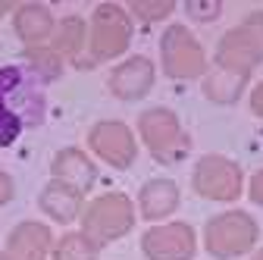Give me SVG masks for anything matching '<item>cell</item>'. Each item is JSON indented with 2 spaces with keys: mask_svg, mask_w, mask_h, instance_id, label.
<instances>
[{
  "mask_svg": "<svg viewBox=\"0 0 263 260\" xmlns=\"http://www.w3.org/2000/svg\"><path fill=\"white\" fill-rule=\"evenodd\" d=\"M251 201L263 207V170H260V173L251 179Z\"/></svg>",
  "mask_w": 263,
  "mask_h": 260,
  "instance_id": "obj_23",
  "label": "cell"
},
{
  "mask_svg": "<svg viewBox=\"0 0 263 260\" xmlns=\"http://www.w3.org/2000/svg\"><path fill=\"white\" fill-rule=\"evenodd\" d=\"M132 222H135V207L125 194H104L88 204L85 216H82V235L91 242V245H107L113 238H122Z\"/></svg>",
  "mask_w": 263,
  "mask_h": 260,
  "instance_id": "obj_3",
  "label": "cell"
},
{
  "mask_svg": "<svg viewBox=\"0 0 263 260\" xmlns=\"http://www.w3.org/2000/svg\"><path fill=\"white\" fill-rule=\"evenodd\" d=\"M7 10H13V7H10V4H0V16H4Z\"/></svg>",
  "mask_w": 263,
  "mask_h": 260,
  "instance_id": "obj_26",
  "label": "cell"
},
{
  "mask_svg": "<svg viewBox=\"0 0 263 260\" xmlns=\"http://www.w3.org/2000/svg\"><path fill=\"white\" fill-rule=\"evenodd\" d=\"M53 260H97V245H91L85 235H63Z\"/></svg>",
  "mask_w": 263,
  "mask_h": 260,
  "instance_id": "obj_19",
  "label": "cell"
},
{
  "mask_svg": "<svg viewBox=\"0 0 263 260\" xmlns=\"http://www.w3.org/2000/svg\"><path fill=\"white\" fill-rule=\"evenodd\" d=\"M179 207V188L170 179H154L141 188V216L144 219H163Z\"/></svg>",
  "mask_w": 263,
  "mask_h": 260,
  "instance_id": "obj_15",
  "label": "cell"
},
{
  "mask_svg": "<svg viewBox=\"0 0 263 260\" xmlns=\"http://www.w3.org/2000/svg\"><path fill=\"white\" fill-rule=\"evenodd\" d=\"M41 210L57 219V222H72L82 210V191H76L72 185H66L60 179H53L44 191H41V198H38Z\"/></svg>",
  "mask_w": 263,
  "mask_h": 260,
  "instance_id": "obj_13",
  "label": "cell"
},
{
  "mask_svg": "<svg viewBox=\"0 0 263 260\" xmlns=\"http://www.w3.org/2000/svg\"><path fill=\"white\" fill-rule=\"evenodd\" d=\"M41 76L22 66V63H10L0 66V101L10 107V113L22 125H38L44 119V88Z\"/></svg>",
  "mask_w": 263,
  "mask_h": 260,
  "instance_id": "obj_1",
  "label": "cell"
},
{
  "mask_svg": "<svg viewBox=\"0 0 263 260\" xmlns=\"http://www.w3.org/2000/svg\"><path fill=\"white\" fill-rule=\"evenodd\" d=\"M128 10L135 13L138 19H144V22H157L163 16H170L176 10V4H173V0H157V4H151V0H132Z\"/></svg>",
  "mask_w": 263,
  "mask_h": 260,
  "instance_id": "obj_20",
  "label": "cell"
},
{
  "mask_svg": "<svg viewBox=\"0 0 263 260\" xmlns=\"http://www.w3.org/2000/svg\"><path fill=\"white\" fill-rule=\"evenodd\" d=\"M53 176L66 185H72L76 191H85L94 185V163L82 151H60L53 157Z\"/></svg>",
  "mask_w": 263,
  "mask_h": 260,
  "instance_id": "obj_14",
  "label": "cell"
},
{
  "mask_svg": "<svg viewBox=\"0 0 263 260\" xmlns=\"http://www.w3.org/2000/svg\"><path fill=\"white\" fill-rule=\"evenodd\" d=\"M88 144L97 157H104L116 170H128L138 157L135 135H132L128 125H122V122H97L88 132Z\"/></svg>",
  "mask_w": 263,
  "mask_h": 260,
  "instance_id": "obj_10",
  "label": "cell"
},
{
  "mask_svg": "<svg viewBox=\"0 0 263 260\" xmlns=\"http://www.w3.org/2000/svg\"><path fill=\"white\" fill-rule=\"evenodd\" d=\"M163 72L173 79H197L207 72V53L185 25H170L160 41Z\"/></svg>",
  "mask_w": 263,
  "mask_h": 260,
  "instance_id": "obj_6",
  "label": "cell"
},
{
  "mask_svg": "<svg viewBox=\"0 0 263 260\" xmlns=\"http://www.w3.org/2000/svg\"><path fill=\"white\" fill-rule=\"evenodd\" d=\"M241 182L245 179H241L238 163H232L229 157H219V154L201 157L191 176L194 191L207 201H235L241 194Z\"/></svg>",
  "mask_w": 263,
  "mask_h": 260,
  "instance_id": "obj_8",
  "label": "cell"
},
{
  "mask_svg": "<svg viewBox=\"0 0 263 260\" xmlns=\"http://www.w3.org/2000/svg\"><path fill=\"white\" fill-rule=\"evenodd\" d=\"M82 44H85V19L66 16L60 35L53 38V50H57V53H76Z\"/></svg>",
  "mask_w": 263,
  "mask_h": 260,
  "instance_id": "obj_18",
  "label": "cell"
},
{
  "mask_svg": "<svg viewBox=\"0 0 263 260\" xmlns=\"http://www.w3.org/2000/svg\"><path fill=\"white\" fill-rule=\"evenodd\" d=\"M138 132H141L144 144L151 147V154L157 160H163V163H176V160H182L188 154V147H191L179 116L173 110H166V107L147 110L138 119Z\"/></svg>",
  "mask_w": 263,
  "mask_h": 260,
  "instance_id": "obj_5",
  "label": "cell"
},
{
  "mask_svg": "<svg viewBox=\"0 0 263 260\" xmlns=\"http://www.w3.org/2000/svg\"><path fill=\"white\" fill-rule=\"evenodd\" d=\"M132 19L116 4H101L91 16V60H113L128 47Z\"/></svg>",
  "mask_w": 263,
  "mask_h": 260,
  "instance_id": "obj_7",
  "label": "cell"
},
{
  "mask_svg": "<svg viewBox=\"0 0 263 260\" xmlns=\"http://www.w3.org/2000/svg\"><path fill=\"white\" fill-rule=\"evenodd\" d=\"M260 238V226L245 213V210H229V213H219L207 222L204 229V248L219 257V260H229V257H241L248 254Z\"/></svg>",
  "mask_w": 263,
  "mask_h": 260,
  "instance_id": "obj_4",
  "label": "cell"
},
{
  "mask_svg": "<svg viewBox=\"0 0 263 260\" xmlns=\"http://www.w3.org/2000/svg\"><path fill=\"white\" fill-rule=\"evenodd\" d=\"M251 110H254L257 116H263V82L251 91Z\"/></svg>",
  "mask_w": 263,
  "mask_h": 260,
  "instance_id": "obj_25",
  "label": "cell"
},
{
  "mask_svg": "<svg viewBox=\"0 0 263 260\" xmlns=\"http://www.w3.org/2000/svg\"><path fill=\"white\" fill-rule=\"evenodd\" d=\"M144 257L147 260H191L197 245H194V229L188 222H166L154 226L141 238Z\"/></svg>",
  "mask_w": 263,
  "mask_h": 260,
  "instance_id": "obj_9",
  "label": "cell"
},
{
  "mask_svg": "<svg viewBox=\"0 0 263 260\" xmlns=\"http://www.w3.org/2000/svg\"><path fill=\"white\" fill-rule=\"evenodd\" d=\"M53 31V16L47 7H38V4H25L16 10V35L25 41V44H44Z\"/></svg>",
  "mask_w": 263,
  "mask_h": 260,
  "instance_id": "obj_16",
  "label": "cell"
},
{
  "mask_svg": "<svg viewBox=\"0 0 263 260\" xmlns=\"http://www.w3.org/2000/svg\"><path fill=\"white\" fill-rule=\"evenodd\" d=\"M50 248V229L41 222H22L10 232L0 260H44Z\"/></svg>",
  "mask_w": 263,
  "mask_h": 260,
  "instance_id": "obj_11",
  "label": "cell"
},
{
  "mask_svg": "<svg viewBox=\"0 0 263 260\" xmlns=\"http://www.w3.org/2000/svg\"><path fill=\"white\" fill-rule=\"evenodd\" d=\"M251 260H263V251H257V254H254V257H251Z\"/></svg>",
  "mask_w": 263,
  "mask_h": 260,
  "instance_id": "obj_27",
  "label": "cell"
},
{
  "mask_svg": "<svg viewBox=\"0 0 263 260\" xmlns=\"http://www.w3.org/2000/svg\"><path fill=\"white\" fill-rule=\"evenodd\" d=\"M154 85V66L144 57H132L122 66L113 69L110 76V91L122 101H135V97H144Z\"/></svg>",
  "mask_w": 263,
  "mask_h": 260,
  "instance_id": "obj_12",
  "label": "cell"
},
{
  "mask_svg": "<svg viewBox=\"0 0 263 260\" xmlns=\"http://www.w3.org/2000/svg\"><path fill=\"white\" fill-rule=\"evenodd\" d=\"M22 122L10 113V107L4 104V101H0V147H7V144H13L19 135H22Z\"/></svg>",
  "mask_w": 263,
  "mask_h": 260,
  "instance_id": "obj_21",
  "label": "cell"
},
{
  "mask_svg": "<svg viewBox=\"0 0 263 260\" xmlns=\"http://www.w3.org/2000/svg\"><path fill=\"white\" fill-rule=\"evenodd\" d=\"M10 198H13V179L0 170V204H7Z\"/></svg>",
  "mask_w": 263,
  "mask_h": 260,
  "instance_id": "obj_24",
  "label": "cell"
},
{
  "mask_svg": "<svg viewBox=\"0 0 263 260\" xmlns=\"http://www.w3.org/2000/svg\"><path fill=\"white\" fill-rule=\"evenodd\" d=\"M260 60H263V10L245 16L241 25L222 35L216 47V69L251 76Z\"/></svg>",
  "mask_w": 263,
  "mask_h": 260,
  "instance_id": "obj_2",
  "label": "cell"
},
{
  "mask_svg": "<svg viewBox=\"0 0 263 260\" xmlns=\"http://www.w3.org/2000/svg\"><path fill=\"white\" fill-rule=\"evenodd\" d=\"M219 10H222V4H216V0H207V4H188L185 7V13L191 16V19H201V22H210V19H216L219 16Z\"/></svg>",
  "mask_w": 263,
  "mask_h": 260,
  "instance_id": "obj_22",
  "label": "cell"
},
{
  "mask_svg": "<svg viewBox=\"0 0 263 260\" xmlns=\"http://www.w3.org/2000/svg\"><path fill=\"white\" fill-rule=\"evenodd\" d=\"M251 76L241 72H226V69H213V76L204 79V94L210 97L213 104H235L238 94L245 91Z\"/></svg>",
  "mask_w": 263,
  "mask_h": 260,
  "instance_id": "obj_17",
  "label": "cell"
}]
</instances>
